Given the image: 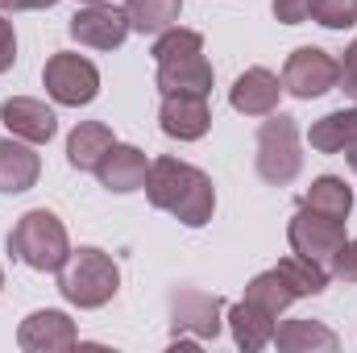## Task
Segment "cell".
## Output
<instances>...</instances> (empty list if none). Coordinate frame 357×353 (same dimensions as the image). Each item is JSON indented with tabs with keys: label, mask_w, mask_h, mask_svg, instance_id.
<instances>
[{
	"label": "cell",
	"mask_w": 357,
	"mask_h": 353,
	"mask_svg": "<svg viewBox=\"0 0 357 353\" xmlns=\"http://www.w3.org/2000/svg\"><path fill=\"white\" fill-rule=\"evenodd\" d=\"M146 200L158 212H171L178 225H187V229H204L212 220V212H216V187H212V179L204 175L199 167L178 163L171 154L150 163Z\"/></svg>",
	"instance_id": "cell-1"
},
{
	"label": "cell",
	"mask_w": 357,
	"mask_h": 353,
	"mask_svg": "<svg viewBox=\"0 0 357 353\" xmlns=\"http://www.w3.org/2000/svg\"><path fill=\"white\" fill-rule=\"evenodd\" d=\"M154 63H158V88L167 91H212V63L204 59V38L195 29L171 25L154 38Z\"/></svg>",
	"instance_id": "cell-2"
},
{
	"label": "cell",
	"mask_w": 357,
	"mask_h": 353,
	"mask_svg": "<svg viewBox=\"0 0 357 353\" xmlns=\"http://www.w3.org/2000/svg\"><path fill=\"white\" fill-rule=\"evenodd\" d=\"M59 291L67 303L75 308H104L116 291H121V270L116 262L96 250V246H79L67 254V262L59 266Z\"/></svg>",
	"instance_id": "cell-3"
},
{
	"label": "cell",
	"mask_w": 357,
	"mask_h": 353,
	"mask_svg": "<svg viewBox=\"0 0 357 353\" xmlns=\"http://www.w3.org/2000/svg\"><path fill=\"white\" fill-rule=\"evenodd\" d=\"M8 254H13L17 262H25L29 270H54V274H59V266L67 262V254H71L67 225H63L54 212L33 208V212H25V216L13 225V233H8Z\"/></svg>",
	"instance_id": "cell-4"
},
{
	"label": "cell",
	"mask_w": 357,
	"mask_h": 353,
	"mask_svg": "<svg viewBox=\"0 0 357 353\" xmlns=\"http://www.w3.org/2000/svg\"><path fill=\"white\" fill-rule=\"evenodd\" d=\"M254 167H258L262 183H270V187H287V183L299 179V171H303V150H299V125H295V117L270 112L266 121H262Z\"/></svg>",
	"instance_id": "cell-5"
},
{
	"label": "cell",
	"mask_w": 357,
	"mask_h": 353,
	"mask_svg": "<svg viewBox=\"0 0 357 353\" xmlns=\"http://www.w3.org/2000/svg\"><path fill=\"white\" fill-rule=\"evenodd\" d=\"M225 299L195 291V287H178L171 295V329H175V345H195V341H216L220 324H225Z\"/></svg>",
	"instance_id": "cell-6"
},
{
	"label": "cell",
	"mask_w": 357,
	"mask_h": 353,
	"mask_svg": "<svg viewBox=\"0 0 357 353\" xmlns=\"http://www.w3.org/2000/svg\"><path fill=\"white\" fill-rule=\"evenodd\" d=\"M42 84L50 91L54 104H67V108H79V104H91L100 96V71L96 63L84 59V54H71V50H59L46 59L42 67Z\"/></svg>",
	"instance_id": "cell-7"
},
{
	"label": "cell",
	"mask_w": 357,
	"mask_h": 353,
	"mask_svg": "<svg viewBox=\"0 0 357 353\" xmlns=\"http://www.w3.org/2000/svg\"><path fill=\"white\" fill-rule=\"evenodd\" d=\"M287 241H291L295 254H303V258H312V262L328 266L349 237H345V220L324 216V212H312V208L299 204V212H295L291 225H287Z\"/></svg>",
	"instance_id": "cell-8"
},
{
	"label": "cell",
	"mask_w": 357,
	"mask_h": 353,
	"mask_svg": "<svg viewBox=\"0 0 357 353\" xmlns=\"http://www.w3.org/2000/svg\"><path fill=\"white\" fill-rule=\"evenodd\" d=\"M341 84V63L320 46H299L282 67V91L295 100H316Z\"/></svg>",
	"instance_id": "cell-9"
},
{
	"label": "cell",
	"mask_w": 357,
	"mask_h": 353,
	"mask_svg": "<svg viewBox=\"0 0 357 353\" xmlns=\"http://www.w3.org/2000/svg\"><path fill=\"white\" fill-rule=\"evenodd\" d=\"M67 29H71V38H75L79 46H91V50H116V46L133 33L125 4L116 8V4H104V0L84 4V8L71 17Z\"/></svg>",
	"instance_id": "cell-10"
},
{
	"label": "cell",
	"mask_w": 357,
	"mask_h": 353,
	"mask_svg": "<svg viewBox=\"0 0 357 353\" xmlns=\"http://www.w3.org/2000/svg\"><path fill=\"white\" fill-rule=\"evenodd\" d=\"M158 125L175 142H199L212 129L208 96H199V91H167L162 104H158Z\"/></svg>",
	"instance_id": "cell-11"
},
{
	"label": "cell",
	"mask_w": 357,
	"mask_h": 353,
	"mask_svg": "<svg viewBox=\"0 0 357 353\" xmlns=\"http://www.w3.org/2000/svg\"><path fill=\"white\" fill-rule=\"evenodd\" d=\"M17 345L25 353H63L79 345V329L67 312H54V308H42L33 316L21 320L17 329Z\"/></svg>",
	"instance_id": "cell-12"
},
{
	"label": "cell",
	"mask_w": 357,
	"mask_h": 353,
	"mask_svg": "<svg viewBox=\"0 0 357 353\" xmlns=\"http://www.w3.org/2000/svg\"><path fill=\"white\" fill-rule=\"evenodd\" d=\"M0 121L8 125L13 137H21V142H29V146H46V142L59 133L54 108H46V104L33 100V96H13V100H4Z\"/></svg>",
	"instance_id": "cell-13"
},
{
	"label": "cell",
	"mask_w": 357,
	"mask_h": 353,
	"mask_svg": "<svg viewBox=\"0 0 357 353\" xmlns=\"http://www.w3.org/2000/svg\"><path fill=\"white\" fill-rule=\"evenodd\" d=\"M146 175H150V158H146L137 146H121V142H116V146L100 158V167H96L100 187H108V191H116V195L142 191V187H146Z\"/></svg>",
	"instance_id": "cell-14"
},
{
	"label": "cell",
	"mask_w": 357,
	"mask_h": 353,
	"mask_svg": "<svg viewBox=\"0 0 357 353\" xmlns=\"http://www.w3.org/2000/svg\"><path fill=\"white\" fill-rule=\"evenodd\" d=\"M278 96H282V80L274 71H266V67H250L229 88V104L237 112H245V117H270L278 108Z\"/></svg>",
	"instance_id": "cell-15"
},
{
	"label": "cell",
	"mask_w": 357,
	"mask_h": 353,
	"mask_svg": "<svg viewBox=\"0 0 357 353\" xmlns=\"http://www.w3.org/2000/svg\"><path fill=\"white\" fill-rule=\"evenodd\" d=\"M38 175H42V158L29 142H21V137L0 142V191L4 195L29 191L38 183Z\"/></svg>",
	"instance_id": "cell-16"
},
{
	"label": "cell",
	"mask_w": 357,
	"mask_h": 353,
	"mask_svg": "<svg viewBox=\"0 0 357 353\" xmlns=\"http://www.w3.org/2000/svg\"><path fill=\"white\" fill-rule=\"evenodd\" d=\"M225 320H229V329H233L237 350L254 353V350H266L270 341H274V316H270L266 308L250 303V299L229 303V308H225Z\"/></svg>",
	"instance_id": "cell-17"
},
{
	"label": "cell",
	"mask_w": 357,
	"mask_h": 353,
	"mask_svg": "<svg viewBox=\"0 0 357 353\" xmlns=\"http://www.w3.org/2000/svg\"><path fill=\"white\" fill-rule=\"evenodd\" d=\"M112 146H116V137H112V129H108L104 121H79L75 133L67 137V163H71L75 171H96L100 158H104Z\"/></svg>",
	"instance_id": "cell-18"
},
{
	"label": "cell",
	"mask_w": 357,
	"mask_h": 353,
	"mask_svg": "<svg viewBox=\"0 0 357 353\" xmlns=\"http://www.w3.org/2000/svg\"><path fill=\"white\" fill-rule=\"evenodd\" d=\"M270 345H278L282 353H312V350L333 353L341 341L320 320H282V324H274V341Z\"/></svg>",
	"instance_id": "cell-19"
},
{
	"label": "cell",
	"mask_w": 357,
	"mask_h": 353,
	"mask_svg": "<svg viewBox=\"0 0 357 353\" xmlns=\"http://www.w3.org/2000/svg\"><path fill=\"white\" fill-rule=\"evenodd\" d=\"M299 204H303V208H312V212H324V216L349 220V212H354V191L345 187V179L320 175L312 187H307V195H303Z\"/></svg>",
	"instance_id": "cell-20"
},
{
	"label": "cell",
	"mask_w": 357,
	"mask_h": 353,
	"mask_svg": "<svg viewBox=\"0 0 357 353\" xmlns=\"http://www.w3.org/2000/svg\"><path fill=\"white\" fill-rule=\"evenodd\" d=\"M274 270L287 278V287L295 291V299H303V295H320V291L328 287V278H333V270H328V266L312 262V258H303V254L282 258Z\"/></svg>",
	"instance_id": "cell-21"
},
{
	"label": "cell",
	"mask_w": 357,
	"mask_h": 353,
	"mask_svg": "<svg viewBox=\"0 0 357 353\" xmlns=\"http://www.w3.org/2000/svg\"><path fill=\"white\" fill-rule=\"evenodd\" d=\"M125 13H129V25L137 33H162L171 29L183 13V0H125Z\"/></svg>",
	"instance_id": "cell-22"
},
{
	"label": "cell",
	"mask_w": 357,
	"mask_h": 353,
	"mask_svg": "<svg viewBox=\"0 0 357 353\" xmlns=\"http://www.w3.org/2000/svg\"><path fill=\"white\" fill-rule=\"evenodd\" d=\"M245 299H250V303H258V308H266L270 316H282V312L295 303V291L287 287V278H282L278 270H262V274H254V278H250Z\"/></svg>",
	"instance_id": "cell-23"
},
{
	"label": "cell",
	"mask_w": 357,
	"mask_h": 353,
	"mask_svg": "<svg viewBox=\"0 0 357 353\" xmlns=\"http://www.w3.org/2000/svg\"><path fill=\"white\" fill-rule=\"evenodd\" d=\"M349 129H354V108H337V112L320 117V121L307 129V142H312V150H320V154H341L345 142H349Z\"/></svg>",
	"instance_id": "cell-24"
},
{
	"label": "cell",
	"mask_w": 357,
	"mask_h": 353,
	"mask_svg": "<svg viewBox=\"0 0 357 353\" xmlns=\"http://www.w3.org/2000/svg\"><path fill=\"white\" fill-rule=\"evenodd\" d=\"M312 21L324 29H349L357 25V0H312Z\"/></svg>",
	"instance_id": "cell-25"
},
{
	"label": "cell",
	"mask_w": 357,
	"mask_h": 353,
	"mask_svg": "<svg viewBox=\"0 0 357 353\" xmlns=\"http://www.w3.org/2000/svg\"><path fill=\"white\" fill-rule=\"evenodd\" d=\"M328 270H333L337 278H345V283H357V237L337 250V258L328 262Z\"/></svg>",
	"instance_id": "cell-26"
},
{
	"label": "cell",
	"mask_w": 357,
	"mask_h": 353,
	"mask_svg": "<svg viewBox=\"0 0 357 353\" xmlns=\"http://www.w3.org/2000/svg\"><path fill=\"white\" fill-rule=\"evenodd\" d=\"M270 8H274V17L282 25H303L312 17V0H274Z\"/></svg>",
	"instance_id": "cell-27"
},
{
	"label": "cell",
	"mask_w": 357,
	"mask_h": 353,
	"mask_svg": "<svg viewBox=\"0 0 357 353\" xmlns=\"http://www.w3.org/2000/svg\"><path fill=\"white\" fill-rule=\"evenodd\" d=\"M17 63V33H13V21L0 13V75Z\"/></svg>",
	"instance_id": "cell-28"
},
{
	"label": "cell",
	"mask_w": 357,
	"mask_h": 353,
	"mask_svg": "<svg viewBox=\"0 0 357 353\" xmlns=\"http://www.w3.org/2000/svg\"><path fill=\"white\" fill-rule=\"evenodd\" d=\"M337 88L357 100V38H354V46L345 50V59H341V84Z\"/></svg>",
	"instance_id": "cell-29"
},
{
	"label": "cell",
	"mask_w": 357,
	"mask_h": 353,
	"mask_svg": "<svg viewBox=\"0 0 357 353\" xmlns=\"http://www.w3.org/2000/svg\"><path fill=\"white\" fill-rule=\"evenodd\" d=\"M59 0H0V13H29V8H54Z\"/></svg>",
	"instance_id": "cell-30"
},
{
	"label": "cell",
	"mask_w": 357,
	"mask_h": 353,
	"mask_svg": "<svg viewBox=\"0 0 357 353\" xmlns=\"http://www.w3.org/2000/svg\"><path fill=\"white\" fill-rule=\"evenodd\" d=\"M345 163H349V171L357 175V104H354V129H349V142H345Z\"/></svg>",
	"instance_id": "cell-31"
},
{
	"label": "cell",
	"mask_w": 357,
	"mask_h": 353,
	"mask_svg": "<svg viewBox=\"0 0 357 353\" xmlns=\"http://www.w3.org/2000/svg\"><path fill=\"white\" fill-rule=\"evenodd\" d=\"M0 287H4V270H0Z\"/></svg>",
	"instance_id": "cell-32"
},
{
	"label": "cell",
	"mask_w": 357,
	"mask_h": 353,
	"mask_svg": "<svg viewBox=\"0 0 357 353\" xmlns=\"http://www.w3.org/2000/svg\"><path fill=\"white\" fill-rule=\"evenodd\" d=\"M79 4H96V0H79Z\"/></svg>",
	"instance_id": "cell-33"
}]
</instances>
